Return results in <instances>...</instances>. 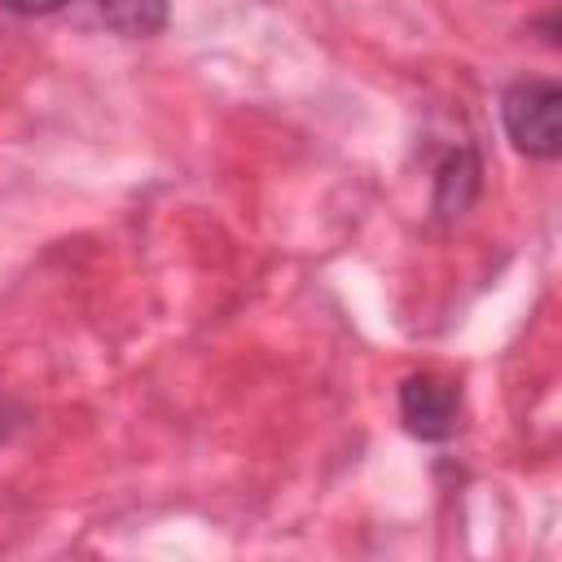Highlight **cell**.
Here are the masks:
<instances>
[{"mask_svg":"<svg viewBox=\"0 0 562 562\" xmlns=\"http://www.w3.org/2000/svg\"><path fill=\"white\" fill-rule=\"evenodd\" d=\"M501 123L518 154L553 162L562 154V88L553 79H518L501 97Z\"/></svg>","mask_w":562,"mask_h":562,"instance_id":"obj_1","label":"cell"},{"mask_svg":"<svg viewBox=\"0 0 562 562\" xmlns=\"http://www.w3.org/2000/svg\"><path fill=\"white\" fill-rule=\"evenodd\" d=\"M457 413H461V391L439 378V373H408L400 382V417L408 426V435L439 443L457 430Z\"/></svg>","mask_w":562,"mask_h":562,"instance_id":"obj_2","label":"cell"},{"mask_svg":"<svg viewBox=\"0 0 562 562\" xmlns=\"http://www.w3.org/2000/svg\"><path fill=\"white\" fill-rule=\"evenodd\" d=\"M101 22L127 40H149L167 26V9L171 0H92Z\"/></svg>","mask_w":562,"mask_h":562,"instance_id":"obj_3","label":"cell"},{"mask_svg":"<svg viewBox=\"0 0 562 562\" xmlns=\"http://www.w3.org/2000/svg\"><path fill=\"white\" fill-rule=\"evenodd\" d=\"M9 13H18V18H44V13H57L61 4H70V0H0Z\"/></svg>","mask_w":562,"mask_h":562,"instance_id":"obj_4","label":"cell"}]
</instances>
